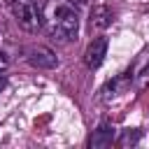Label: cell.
<instances>
[{
    "label": "cell",
    "mask_w": 149,
    "mask_h": 149,
    "mask_svg": "<svg viewBox=\"0 0 149 149\" xmlns=\"http://www.w3.org/2000/svg\"><path fill=\"white\" fill-rule=\"evenodd\" d=\"M68 2H72V5H86L88 0H68Z\"/></svg>",
    "instance_id": "obj_12"
},
{
    "label": "cell",
    "mask_w": 149,
    "mask_h": 149,
    "mask_svg": "<svg viewBox=\"0 0 149 149\" xmlns=\"http://www.w3.org/2000/svg\"><path fill=\"white\" fill-rule=\"evenodd\" d=\"M105 56H107V37H95L84 51V63L88 70H98L102 65Z\"/></svg>",
    "instance_id": "obj_4"
},
{
    "label": "cell",
    "mask_w": 149,
    "mask_h": 149,
    "mask_svg": "<svg viewBox=\"0 0 149 149\" xmlns=\"http://www.w3.org/2000/svg\"><path fill=\"white\" fill-rule=\"evenodd\" d=\"M130 72L128 74H119V77H114V79H109L105 86H102V100H109V98H114V95H119V93H123L126 91V86L130 84Z\"/></svg>",
    "instance_id": "obj_6"
},
{
    "label": "cell",
    "mask_w": 149,
    "mask_h": 149,
    "mask_svg": "<svg viewBox=\"0 0 149 149\" xmlns=\"http://www.w3.org/2000/svg\"><path fill=\"white\" fill-rule=\"evenodd\" d=\"M26 61L33 65V68H40V70H54L58 68V56L44 47V44H33L26 49Z\"/></svg>",
    "instance_id": "obj_3"
},
{
    "label": "cell",
    "mask_w": 149,
    "mask_h": 149,
    "mask_svg": "<svg viewBox=\"0 0 149 149\" xmlns=\"http://www.w3.org/2000/svg\"><path fill=\"white\" fill-rule=\"evenodd\" d=\"M147 77L149 74V49H144L142 54H140V58L135 61V65H133V72H130V77Z\"/></svg>",
    "instance_id": "obj_8"
},
{
    "label": "cell",
    "mask_w": 149,
    "mask_h": 149,
    "mask_svg": "<svg viewBox=\"0 0 149 149\" xmlns=\"http://www.w3.org/2000/svg\"><path fill=\"white\" fill-rule=\"evenodd\" d=\"M140 137H142V133H140V130H123V133H121V137L116 140V144H119V147H123V149H128V147H135V144L140 142Z\"/></svg>",
    "instance_id": "obj_9"
},
{
    "label": "cell",
    "mask_w": 149,
    "mask_h": 149,
    "mask_svg": "<svg viewBox=\"0 0 149 149\" xmlns=\"http://www.w3.org/2000/svg\"><path fill=\"white\" fill-rule=\"evenodd\" d=\"M9 9L19 28H23L26 33H37L44 23L42 9L35 5V0H9Z\"/></svg>",
    "instance_id": "obj_2"
},
{
    "label": "cell",
    "mask_w": 149,
    "mask_h": 149,
    "mask_svg": "<svg viewBox=\"0 0 149 149\" xmlns=\"http://www.w3.org/2000/svg\"><path fill=\"white\" fill-rule=\"evenodd\" d=\"M114 140H116L114 126L102 123L98 130H93V135H91V140H88V147H91V149H105V147H112Z\"/></svg>",
    "instance_id": "obj_5"
},
{
    "label": "cell",
    "mask_w": 149,
    "mask_h": 149,
    "mask_svg": "<svg viewBox=\"0 0 149 149\" xmlns=\"http://www.w3.org/2000/svg\"><path fill=\"white\" fill-rule=\"evenodd\" d=\"M5 86H7V79H5V77H2V74H0V91H2V88H5Z\"/></svg>",
    "instance_id": "obj_11"
},
{
    "label": "cell",
    "mask_w": 149,
    "mask_h": 149,
    "mask_svg": "<svg viewBox=\"0 0 149 149\" xmlns=\"http://www.w3.org/2000/svg\"><path fill=\"white\" fill-rule=\"evenodd\" d=\"M112 23V9L109 7H105V5H98V7H93V12H91V28H107Z\"/></svg>",
    "instance_id": "obj_7"
},
{
    "label": "cell",
    "mask_w": 149,
    "mask_h": 149,
    "mask_svg": "<svg viewBox=\"0 0 149 149\" xmlns=\"http://www.w3.org/2000/svg\"><path fill=\"white\" fill-rule=\"evenodd\" d=\"M44 26L47 33L58 42H72L79 35V14L68 0H49L44 5Z\"/></svg>",
    "instance_id": "obj_1"
},
{
    "label": "cell",
    "mask_w": 149,
    "mask_h": 149,
    "mask_svg": "<svg viewBox=\"0 0 149 149\" xmlns=\"http://www.w3.org/2000/svg\"><path fill=\"white\" fill-rule=\"evenodd\" d=\"M7 65H9V58H7V54H5V51H0V72H5V70H7Z\"/></svg>",
    "instance_id": "obj_10"
}]
</instances>
